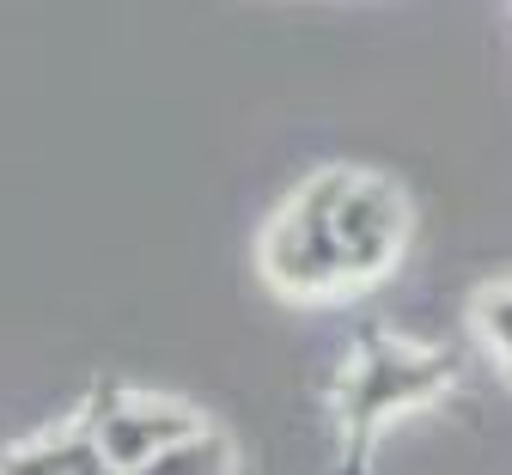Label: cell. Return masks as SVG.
Instances as JSON below:
<instances>
[{"label": "cell", "instance_id": "cell-1", "mask_svg": "<svg viewBox=\"0 0 512 475\" xmlns=\"http://www.w3.org/2000/svg\"><path fill=\"white\" fill-rule=\"evenodd\" d=\"M452 378H458V360H452V354H433V348H397V342H384V348L354 354V366H348L342 384H336L342 427H348L354 451H360L384 421H391V415H403V409H415V402L439 396Z\"/></svg>", "mask_w": 512, "mask_h": 475}, {"label": "cell", "instance_id": "cell-2", "mask_svg": "<svg viewBox=\"0 0 512 475\" xmlns=\"http://www.w3.org/2000/svg\"><path fill=\"white\" fill-rule=\"evenodd\" d=\"M74 427L98 445V457L116 475H141L147 463H159L165 451L189 445L196 433H208V421L171 396H128L116 384H98V396L86 402V415H74Z\"/></svg>", "mask_w": 512, "mask_h": 475}, {"label": "cell", "instance_id": "cell-3", "mask_svg": "<svg viewBox=\"0 0 512 475\" xmlns=\"http://www.w3.org/2000/svg\"><path fill=\"white\" fill-rule=\"evenodd\" d=\"M336 250H342V275H348V293L354 287H372L397 268L403 244H409V201L391 177H372V171H354V189L336 208Z\"/></svg>", "mask_w": 512, "mask_h": 475}, {"label": "cell", "instance_id": "cell-4", "mask_svg": "<svg viewBox=\"0 0 512 475\" xmlns=\"http://www.w3.org/2000/svg\"><path fill=\"white\" fill-rule=\"evenodd\" d=\"M263 275L281 299L293 305H324V299H342L348 293V275H342V250H336V232L330 226H311L299 214H275L269 232H263Z\"/></svg>", "mask_w": 512, "mask_h": 475}, {"label": "cell", "instance_id": "cell-5", "mask_svg": "<svg viewBox=\"0 0 512 475\" xmlns=\"http://www.w3.org/2000/svg\"><path fill=\"white\" fill-rule=\"evenodd\" d=\"M0 475H116L98 445L68 421V427H55V433H37L13 451H0Z\"/></svg>", "mask_w": 512, "mask_h": 475}, {"label": "cell", "instance_id": "cell-6", "mask_svg": "<svg viewBox=\"0 0 512 475\" xmlns=\"http://www.w3.org/2000/svg\"><path fill=\"white\" fill-rule=\"evenodd\" d=\"M141 475H238V445L220 427H208V433H196L189 445L165 451L159 463H147Z\"/></svg>", "mask_w": 512, "mask_h": 475}, {"label": "cell", "instance_id": "cell-7", "mask_svg": "<svg viewBox=\"0 0 512 475\" xmlns=\"http://www.w3.org/2000/svg\"><path fill=\"white\" fill-rule=\"evenodd\" d=\"M476 329L488 335V348L500 354V366H506V378H512V287L476 293Z\"/></svg>", "mask_w": 512, "mask_h": 475}]
</instances>
